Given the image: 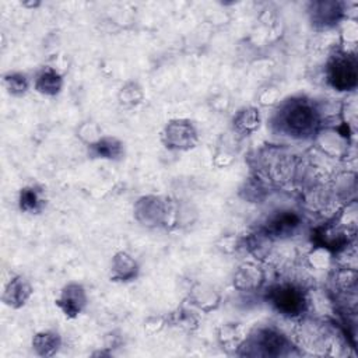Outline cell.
Instances as JSON below:
<instances>
[{
    "instance_id": "cell-1",
    "label": "cell",
    "mask_w": 358,
    "mask_h": 358,
    "mask_svg": "<svg viewBox=\"0 0 358 358\" xmlns=\"http://www.w3.org/2000/svg\"><path fill=\"white\" fill-rule=\"evenodd\" d=\"M273 123L292 138H313L322 127V116L312 99L298 95L278 103Z\"/></svg>"
},
{
    "instance_id": "cell-2",
    "label": "cell",
    "mask_w": 358,
    "mask_h": 358,
    "mask_svg": "<svg viewBox=\"0 0 358 358\" xmlns=\"http://www.w3.org/2000/svg\"><path fill=\"white\" fill-rule=\"evenodd\" d=\"M182 207L169 197L145 194L133 204L134 220L147 228H169L180 224Z\"/></svg>"
},
{
    "instance_id": "cell-3",
    "label": "cell",
    "mask_w": 358,
    "mask_h": 358,
    "mask_svg": "<svg viewBox=\"0 0 358 358\" xmlns=\"http://www.w3.org/2000/svg\"><path fill=\"white\" fill-rule=\"evenodd\" d=\"M266 301L278 315L291 320L302 319L309 309V298L302 285L287 280L271 284Z\"/></svg>"
},
{
    "instance_id": "cell-4",
    "label": "cell",
    "mask_w": 358,
    "mask_h": 358,
    "mask_svg": "<svg viewBox=\"0 0 358 358\" xmlns=\"http://www.w3.org/2000/svg\"><path fill=\"white\" fill-rule=\"evenodd\" d=\"M292 348H296L292 340L280 329L264 326L246 336L238 354L250 357H287Z\"/></svg>"
},
{
    "instance_id": "cell-5",
    "label": "cell",
    "mask_w": 358,
    "mask_h": 358,
    "mask_svg": "<svg viewBox=\"0 0 358 358\" xmlns=\"http://www.w3.org/2000/svg\"><path fill=\"white\" fill-rule=\"evenodd\" d=\"M324 76L333 90L338 92L354 91L358 84V62L355 52L343 49L334 50L326 62Z\"/></svg>"
},
{
    "instance_id": "cell-6",
    "label": "cell",
    "mask_w": 358,
    "mask_h": 358,
    "mask_svg": "<svg viewBox=\"0 0 358 358\" xmlns=\"http://www.w3.org/2000/svg\"><path fill=\"white\" fill-rule=\"evenodd\" d=\"M336 343V334L326 323L319 320L299 319V327L296 330V344L299 348H305L310 354L320 355L329 354L327 350L333 348Z\"/></svg>"
},
{
    "instance_id": "cell-7",
    "label": "cell",
    "mask_w": 358,
    "mask_h": 358,
    "mask_svg": "<svg viewBox=\"0 0 358 358\" xmlns=\"http://www.w3.org/2000/svg\"><path fill=\"white\" fill-rule=\"evenodd\" d=\"M161 143L171 151H190L199 144V131L192 119H169L161 130Z\"/></svg>"
},
{
    "instance_id": "cell-8",
    "label": "cell",
    "mask_w": 358,
    "mask_h": 358,
    "mask_svg": "<svg viewBox=\"0 0 358 358\" xmlns=\"http://www.w3.org/2000/svg\"><path fill=\"white\" fill-rule=\"evenodd\" d=\"M55 305L64 317L76 319L83 315L88 306L87 289L81 282L69 281L60 288Z\"/></svg>"
},
{
    "instance_id": "cell-9",
    "label": "cell",
    "mask_w": 358,
    "mask_h": 358,
    "mask_svg": "<svg viewBox=\"0 0 358 358\" xmlns=\"http://www.w3.org/2000/svg\"><path fill=\"white\" fill-rule=\"evenodd\" d=\"M302 225L301 215L289 208H281L267 217L260 228L270 239H288L296 234Z\"/></svg>"
},
{
    "instance_id": "cell-10",
    "label": "cell",
    "mask_w": 358,
    "mask_h": 358,
    "mask_svg": "<svg viewBox=\"0 0 358 358\" xmlns=\"http://www.w3.org/2000/svg\"><path fill=\"white\" fill-rule=\"evenodd\" d=\"M354 234L355 229L344 227L340 222L326 224L315 229V232L312 234V241L315 242V245L323 246L331 253H338L347 250L354 238Z\"/></svg>"
},
{
    "instance_id": "cell-11",
    "label": "cell",
    "mask_w": 358,
    "mask_h": 358,
    "mask_svg": "<svg viewBox=\"0 0 358 358\" xmlns=\"http://www.w3.org/2000/svg\"><path fill=\"white\" fill-rule=\"evenodd\" d=\"M308 15L313 28L324 31L338 25L344 17V4L334 0H319L308 4Z\"/></svg>"
},
{
    "instance_id": "cell-12",
    "label": "cell",
    "mask_w": 358,
    "mask_h": 358,
    "mask_svg": "<svg viewBox=\"0 0 358 358\" xmlns=\"http://www.w3.org/2000/svg\"><path fill=\"white\" fill-rule=\"evenodd\" d=\"M266 270L253 260H246L238 264L232 273V287L239 292H255L266 284Z\"/></svg>"
},
{
    "instance_id": "cell-13",
    "label": "cell",
    "mask_w": 358,
    "mask_h": 358,
    "mask_svg": "<svg viewBox=\"0 0 358 358\" xmlns=\"http://www.w3.org/2000/svg\"><path fill=\"white\" fill-rule=\"evenodd\" d=\"M347 129H348L347 123L344 126H337V127L322 126L313 138L317 143V147L329 157H334V158L343 157L347 154V148H348Z\"/></svg>"
},
{
    "instance_id": "cell-14",
    "label": "cell",
    "mask_w": 358,
    "mask_h": 358,
    "mask_svg": "<svg viewBox=\"0 0 358 358\" xmlns=\"http://www.w3.org/2000/svg\"><path fill=\"white\" fill-rule=\"evenodd\" d=\"M34 295V287L22 274L11 275L3 285L1 302L10 309L24 308Z\"/></svg>"
},
{
    "instance_id": "cell-15",
    "label": "cell",
    "mask_w": 358,
    "mask_h": 358,
    "mask_svg": "<svg viewBox=\"0 0 358 358\" xmlns=\"http://www.w3.org/2000/svg\"><path fill=\"white\" fill-rule=\"evenodd\" d=\"M109 280L113 282H131L140 275L138 260L126 250H117L109 262Z\"/></svg>"
},
{
    "instance_id": "cell-16",
    "label": "cell",
    "mask_w": 358,
    "mask_h": 358,
    "mask_svg": "<svg viewBox=\"0 0 358 358\" xmlns=\"http://www.w3.org/2000/svg\"><path fill=\"white\" fill-rule=\"evenodd\" d=\"M187 301L193 309L203 313H211L220 308L222 296L214 285L208 282H196L189 289Z\"/></svg>"
},
{
    "instance_id": "cell-17",
    "label": "cell",
    "mask_w": 358,
    "mask_h": 358,
    "mask_svg": "<svg viewBox=\"0 0 358 358\" xmlns=\"http://www.w3.org/2000/svg\"><path fill=\"white\" fill-rule=\"evenodd\" d=\"M281 150H271L263 155V173L274 183H284L289 180L292 161Z\"/></svg>"
},
{
    "instance_id": "cell-18",
    "label": "cell",
    "mask_w": 358,
    "mask_h": 358,
    "mask_svg": "<svg viewBox=\"0 0 358 358\" xmlns=\"http://www.w3.org/2000/svg\"><path fill=\"white\" fill-rule=\"evenodd\" d=\"M48 199L45 187L38 183H29L22 186L18 190L17 196V206L18 210L24 214L29 215H38L42 214L46 208Z\"/></svg>"
},
{
    "instance_id": "cell-19",
    "label": "cell",
    "mask_w": 358,
    "mask_h": 358,
    "mask_svg": "<svg viewBox=\"0 0 358 358\" xmlns=\"http://www.w3.org/2000/svg\"><path fill=\"white\" fill-rule=\"evenodd\" d=\"M32 84L38 94L48 98H55L62 92L64 87V78L56 67L43 66L35 73Z\"/></svg>"
},
{
    "instance_id": "cell-20",
    "label": "cell",
    "mask_w": 358,
    "mask_h": 358,
    "mask_svg": "<svg viewBox=\"0 0 358 358\" xmlns=\"http://www.w3.org/2000/svg\"><path fill=\"white\" fill-rule=\"evenodd\" d=\"M124 152V143L116 136L109 134H103L96 143L88 147L90 157L113 162L123 159Z\"/></svg>"
},
{
    "instance_id": "cell-21",
    "label": "cell",
    "mask_w": 358,
    "mask_h": 358,
    "mask_svg": "<svg viewBox=\"0 0 358 358\" xmlns=\"http://www.w3.org/2000/svg\"><path fill=\"white\" fill-rule=\"evenodd\" d=\"M63 345L62 334L55 329H43L32 336L31 347L32 351L42 358L55 357Z\"/></svg>"
},
{
    "instance_id": "cell-22",
    "label": "cell",
    "mask_w": 358,
    "mask_h": 358,
    "mask_svg": "<svg viewBox=\"0 0 358 358\" xmlns=\"http://www.w3.org/2000/svg\"><path fill=\"white\" fill-rule=\"evenodd\" d=\"M215 334L218 345L228 354H238L246 338L243 326L235 322L222 323L221 326H218Z\"/></svg>"
},
{
    "instance_id": "cell-23",
    "label": "cell",
    "mask_w": 358,
    "mask_h": 358,
    "mask_svg": "<svg viewBox=\"0 0 358 358\" xmlns=\"http://www.w3.org/2000/svg\"><path fill=\"white\" fill-rule=\"evenodd\" d=\"M262 124L260 109L253 105L239 108L232 116V129L236 134L250 136L259 130Z\"/></svg>"
},
{
    "instance_id": "cell-24",
    "label": "cell",
    "mask_w": 358,
    "mask_h": 358,
    "mask_svg": "<svg viewBox=\"0 0 358 358\" xmlns=\"http://www.w3.org/2000/svg\"><path fill=\"white\" fill-rule=\"evenodd\" d=\"M3 87L10 96L22 98L31 88V78L27 73L18 70H10L3 74Z\"/></svg>"
},
{
    "instance_id": "cell-25",
    "label": "cell",
    "mask_w": 358,
    "mask_h": 358,
    "mask_svg": "<svg viewBox=\"0 0 358 358\" xmlns=\"http://www.w3.org/2000/svg\"><path fill=\"white\" fill-rule=\"evenodd\" d=\"M168 324L173 326L185 333H193L199 327V316L194 313L193 308H186V306H179L173 312H171L166 316Z\"/></svg>"
},
{
    "instance_id": "cell-26",
    "label": "cell",
    "mask_w": 358,
    "mask_h": 358,
    "mask_svg": "<svg viewBox=\"0 0 358 358\" xmlns=\"http://www.w3.org/2000/svg\"><path fill=\"white\" fill-rule=\"evenodd\" d=\"M144 90L140 85V83L130 80L126 81L117 91V102L120 106L126 109H133L143 103L144 101Z\"/></svg>"
},
{
    "instance_id": "cell-27",
    "label": "cell",
    "mask_w": 358,
    "mask_h": 358,
    "mask_svg": "<svg viewBox=\"0 0 358 358\" xmlns=\"http://www.w3.org/2000/svg\"><path fill=\"white\" fill-rule=\"evenodd\" d=\"M340 39L343 43V50L355 52V45L358 41V24L354 18H344L340 22Z\"/></svg>"
},
{
    "instance_id": "cell-28",
    "label": "cell",
    "mask_w": 358,
    "mask_h": 358,
    "mask_svg": "<svg viewBox=\"0 0 358 358\" xmlns=\"http://www.w3.org/2000/svg\"><path fill=\"white\" fill-rule=\"evenodd\" d=\"M76 136L77 138L85 144L87 147L92 145L94 143H96L103 134H102V129L101 126L95 122V120H84L81 122L77 127H76Z\"/></svg>"
},
{
    "instance_id": "cell-29",
    "label": "cell",
    "mask_w": 358,
    "mask_h": 358,
    "mask_svg": "<svg viewBox=\"0 0 358 358\" xmlns=\"http://www.w3.org/2000/svg\"><path fill=\"white\" fill-rule=\"evenodd\" d=\"M308 264L315 270H327L333 262V253L323 246L315 245L306 255Z\"/></svg>"
},
{
    "instance_id": "cell-30",
    "label": "cell",
    "mask_w": 358,
    "mask_h": 358,
    "mask_svg": "<svg viewBox=\"0 0 358 358\" xmlns=\"http://www.w3.org/2000/svg\"><path fill=\"white\" fill-rule=\"evenodd\" d=\"M243 245L242 238H239L235 234H225L221 235L217 241H215V249L224 255H232L235 252H238Z\"/></svg>"
},
{
    "instance_id": "cell-31",
    "label": "cell",
    "mask_w": 358,
    "mask_h": 358,
    "mask_svg": "<svg viewBox=\"0 0 358 358\" xmlns=\"http://www.w3.org/2000/svg\"><path fill=\"white\" fill-rule=\"evenodd\" d=\"M334 281H336V285L341 291H350L357 284V270L354 267L344 266L336 273V280Z\"/></svg>"
},
{
    "instance_id": "cell-32",
    "label": "cell",
    "mask_w": 358,
    "mask_h": 358,
    "mask_svg": "<svg viewBox=\"0 0 358 358\" xmlns=\"http://www.w3.org/2000/svg\"><path fill=\"white\" fill-rule=\"evenodd\" d=\"M257 102L262 106H275L280 101V90L275 85H266L257 94Z\"/></svg>"
},
{
    "instance_id": "cell-33",
    "label": "cell",
    "mask_w": 358,
    "mask_h": 358,
    "mask_svg": "<svg viewBox=\"0 0 358 358\" xmlns=\"http://www.w3.org/2000/svg\"><path fill=\"white\" fill-rule=\"evenodd\" d=\"M166 324H168V320H166L165 315H151V316L145 317V320L143 322V330H144V333L154 336V334L159 333Z\"/></svg>"
},
{
    "instance_id": "cell-34",
    "label": "cell",
    "mask_w": 358,
    "mask_h": 358,
    "mask_svg": "<svg viewBox=\"0 0 358 358\" xmlns=\"http://www.w3.org/2000/svg\"><path fill=\"white\" fill-rule=\"evenodd\" d=\"M234 161H235V155L232 152H229L227 148H218L213 158V164L217 168H227V166L232 165Z\"/></svg>"
}]
</instances>
